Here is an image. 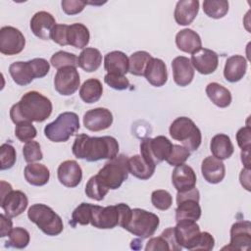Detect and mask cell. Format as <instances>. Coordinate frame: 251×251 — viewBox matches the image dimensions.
<instances>
[{"instance_id":"obj_1","label":"cell","mask_w":251,"mask_h":251,"mask_svg":"<svg viewBox=\"0 0 251 251\" xmlns=\"http://www.w3.org/2000/svg\"><path fill=\"white\" fill-rule=\"evenodd\" d=\"M52 102L38 91H28L10 109V118L15 125L24 122L41 123L52 113Z\"/></svg>"},{"instance_id":"obj_2","label":"cell","mask_w":251,"mask_h":251,"mask_svg":"<svg viewBox=\"0 0 251 251\" xmlns=\"http://www.w3.org/2000/svg\"><path fill=\"white\" fill-rule=\"evenodd\" d=\"M72 150L75 158L88 162L111 160L118 155L119 143L113 136L96 137L82 133L76 135Z\"/></svg>"},{"instance_id":"obj_3","label":"cell","mask_w":251,"mask_h":251,"mask_svg":"<svg viewBox=\"0 0 251 251\" xmlns=\"http://www.w3.org/2000/svg\"><path fill=\"white\" fill-rule=\"evenodd\" d=\"M131 215V209L125 203L101 207L93 205L90 224L101 229L114 228L121 226L123 228L127 224Z\"/></svg>"},{"instance_id":"obj_4","label":"cell","mask_w":251,"mask_h":251,"mask_svg":"<svg viewBox=\"0 0 251 251\" xmlns=\"http://www.w3.org/2000/svg\"><path fill=\"white\" fill-rule=\"evenodd\" d=\"M27 217L29 221L35 224L46 235L56 236L64 229L61 217L45 204L39 203L31 205L27 211Z\"/></svg>"},{"instance_id":"obj_5","label":"cell","mask_w":251,"mask_h":251,"mask_svg":"<svg viewBox=\"0 0 251 251\" xmlns=\"http://www.w3.org/2000/svg\"><path fill=\"white\" fill-rule=\"evenodd\" d=\"M78 116L74 112H64L44 127L45 136L52 142H66L79 129Z\"/></svg>"},{"instance_id":"obj_6","label":"cell","mask_w":251,"mask_h":251,"mask_svg":"<svg viewBox=\"0 0 251 251\" xmlns=\"http://www.w3.org/2000/svg\"><path fill=\"white\" fill-rule=\"evenodd\" d=\"M169 131L173 139L180 141L189 151L197 150L201 144V131L195 123L187 117L176 118L171 124Z\"/></svg>"},{"instance_id":"obj_7","label":"cell","mask_w":251,"mask_h":251,"mask_svg":"<svg viewBox=\"0 0 251 251\" xmlns=\"http://www.w3.org/2000/svg\"><path fill=\"white\" fill-rule=\"evenodd\" d=\"M128 173V158L121 154L109 160L96 176L109 189H118L127 178Z\"/></svg>"},{"instance_id":"obj_8","label":"cell","mask_w":251,"mask_h":251,"mask_svg":"<svg viewBox=\"0 0 251 251\" xmlns=\"http://www.w3.org/2000/svg\"><path fill=\"white\" fill-rule=\"evenodd\" d=\"M160 224L159 217L146 210L135 208L131 209V215L125 226V229L133 235L145 239L151 237L157 230Z\"/></svg>"},{"instance_id":"obj_9","label":"cell","mask_w":251,"mask_h":251,"mask_svg":"<svg viewBox=\"0 0 251 251\" xmlns=\"http://www.w3.org/2000/svg\"><path fill=\"white\" fill-rule=\"evenodd\" d=\"M200 194L196 187L184 191L177 192L176 209V223L183 220H190L197 222L201 217V207L199 205Z\"/></svg>"},{"instance_id":"obj_10","label":"cell","mask_w":251,"mask_h":251,"mask_svg":"<svg viewBox=\"0 0 251 251\" xmlns=\"http://www.w3.org/2000/svg\"><path fill=\"white\" fill-rule=\"evenodd\" d=\"M173 143L164 135L144 138L140 143V155L149 163L158 165L166 161L171 153Z\"/></svg>"},{"instance_id":"obj_11","label":"cell","mask_w":251,"mask_h":251,"mask_svg":"<svg viewBox=\"0 0 251 251\" xmlns=\"http://www.w3.org/2000/svg\"><path fill=\"white\" fill-rule=\"evenodd\" d=\"M79 84V74L75 67L67 66L57 70L54 77V87L59 94L72 95L78 89Z\"/></svg>"},{"instance_id":"obj_12","label":"cell","mask_w":251,"mask_h":251,"mask_svg":"<svg viewBox=\"0 0 251 251\" xmlns=\"http://www.w3.org/2000/svg\"><path fill=\"white\" fill-rule=\"evenodd\" d=\"M25 46V38L22 31L14 26L6 25L0 29V52L12 56L21 53Z\"/></svg>"},{"instance_id":"obj_13","label":"cell","mask_w":251,"mask_h":251,"mask_svg":"<svg viewBox=\"0 0 251 251\" xmlns=\"http://www.w3.org/2000/svg\"><path fill=\"white\" fill-rule=\"evenodd\" d=\"M200 232V226L195 221H179L175 226V234L177 243L181 248H185L187 250H194Z\"/></svg>"},{"instance_id":"obj_14","label":"cell","mask_w":251,"mask_h":251,"mask_svg":"<svg viewBox=\"0 0 251 251\" xmlns=\"http://www.w3.org/2000/svg\"><path fill=\"white\" fill-rule=\"evenodd\" d=\"M251 243V223L238 221L230 227L229 245L224 248L232 250H248Z\"/></svg>"},{"instance_id":"obj_15","label":"cell","mask_w":251,"mask_h":251,"mask_svg":"<svg viewBox=\"0 0 251 251\" xmlns=\"http://www.w3.org/2000/svg\"><path fill=\"white\" fill-rule=\"evenodd\" d=\"M113 124V114L107 108H94L88 110L83 116V125L85 128L91 131H100L107 129Z\"/></svg>"},{"instance_id":"obj_16","label":"cell","mask_w":251,"mask_h":251,"mask_svg":"<svg viewBox=\"0 0 251 251\" xmlns=\"http://www.w3.org/2000/svg\"><path fill=\"white\" fill-rule=\"evenodd\" d=\"M190 62L192 67L201 75H210L214 73L219 65L218 54L207 48H201L191 55Z\"/></svg>"},{"instance_id":"obj_17","label":"cell","mask_w":251,"mask_h":251,"mask_svg":"<svg viewBox=\"0 0 251 251\" xmlns=\"http://www.w3.org/2000/svg\"><path fill=\"white\" fill-rule=\"evenodd\" d=\"M58 180L66 187H75L82 179V170L75 160L62 162L57 170Z\"/></svg>"},{"instance_id":"obj_18","label":"cell","mask_w":251,"mask_h":251,"mask_svg":"<svg viewBox=\"0 0 251 251\" xmlns=\"http://www.w3.org/2000/svg\"><path fill=\"white\" fill-rule=\"evenodd\" d=\"M0 205L6 216L15 218L25 212L28 205V199L23 191L11 190L0 199Z\"/></svg>"},{"instance_id":"obj_19","label":"cell","mask_w":251,"mask_h":251,"mask_svg":"<svg viewBox=\"0 0 251 251\" xmlns=\"http://www.w3.org/2000/svg\"><path fill=\"white\" fill-rule=\"evenodd\" d=\"M55 25V18L46 11H39L35 13L29 24L32 33L43 40L51 39V33Z\"/></svg>"},{"instance_id":"obj_20","label":"cell","mask_w":251,"mask_h":251,"mask_svg":"<svg viewBox=\"0 0 251 251\" xmlns=\"http://www.w3.org/2000/svg\"><path fill=\"white\" fill-rule=\"evenodd\" d=\"M197 181L194 170L185 164L176 166L172 174V182L177 192H184L195 187Z\"/></svg>"},{"instance_id":"obj_21","label":"cell","mask_w":251,"mask_h":251,"mask_svg":"<svg viewBox=\"0 0 251 251\" xmlns=\"http://www.w3.org/2000/svg\"><path fill=\"white\" fill-rule=\"evenodd\" d=\"M172 69L174 80L178 86H187L193 80L194 68L187 57H176L172 61Z\"/></svg>"},{"instance_id":"obj_22","label":"cell","mask_w":251,"mask_h":251,"mask_svg":"<svg viewBox=\"0 0 251 251\" xmlns=\"http://www.w3.org/2000/svg\"><path fill=\"white\" fill-rule=\"evenodd\" d=\"M201 173L204 179L212 184L221 182L226 176V167L222 160L208 156L202 161Z\"/></svg>"},{"instance_id":"obj_23","label":"cell","mask_w":251,"mask_h":251,"mask_svg":"<svg viewBox=\"0 0 251 251\" xmlns=\"http://www.w3.org/2000/svg\"><path fill=\"white\" fill-rule=\"evenodd\" d=\"M199 11L198 0H180L176 3L174 17L177 25H188L196 18Z\"/></svg>"},{"instance_id":"obj_24","label":"cell","mask_w":251,"mask_h":251,"mask_svg":"<svg viewBox=\"0 0 251 251\" xmlns=\"http://www.w3.org/2000/svg\"><path fill=\"white\" fill-rule=\"evenodd\" d=\"M146 80L153 86H163L168 80V72L165 62L159 58H151L144 72Z\"/></svg>"},{"instance_id":"obj_25","label":"cell","mask_w":251,"mask_h":251,"mask_svg":"<svg viewBox=\"0 0 251 251\" xmlns=\"http://www.w3.org/2000/svg\"><path fill=\"white\" fill-rule=\"evenodd\" d=\"M247 71V61L241 55H232L226 61L224 76L229 82H237L245 75Z\"/></svg>"},{"instance_id":"obj_26","label":"cell","mask_w":251,"mask_h":251,"mask_svg":"<svg viewBox=\"0 0 251 251\" xmlns=\"http://www.w3.org/2000/svg\"><path fill=\"white\" fill-rule=\"evenodd\" d=\"M176 44L179 50L191 55L202 48V41L199 34L191 28L179 30L176 35Z\"/></svg>"},{"instance_id":"obj_27","label":"cell","mask_w":251,"mask_h":251,"mask_svg":"<svg viewBox=\"0 0 251 251\" xmlns=\"http://www.w3.org/2000/svg\"><path fill=\"white\" fill-rule=\"evenodd\" d=\"M9 73L13 78V80L19 85H27L34 78H36V75L31 63V60L27 62H14L9 67Z\"/></svg>"},{"instance_id":"obj_28","label":"cell","mask_w":251,"mask_h":251,"mask_svg":"<svg viewBox=\"0 0 251 251\" xmlns=\"http://www.w3.org/2000/svg\"><path fill=\"white\" fill-rule=\"evenodd\" d=\"M104 68L109 74L126 75L128 72V58L122 51H112L105 55Z\"/></svg>"},{"instance_id":"obj_29","label":"cell","mask_w":251,"mask_h":251,"mask_svg":"<svg viewBox=\"0 0 251 251\" xmlns=\"http://www.w3.org/2000/svg\"><path fill=\"white\" fill-rule=\"evenodd\" d=\"M210 150L215 158L223 161L231 157L234 147L228 135L225 133H218L211 139Z\"/></svg>"},{"instance_id":"obj_30","label":"cell","mask_w":251,"mask_h":251,"mask_svg":"<svg viewBox=\"0 0 251 251\" xmlns=\"http://www.w3.org/2000/svg\"><path fill=\"white\" fill-rule=\"evenodd\" d=\"M25 180L34 186L45 185L50 178L49 169L39 163H29L25 166L24 171Z\"/></svg>"},{"instance_id":"obj_31","label":"cell","mask_w":251,"mask_h":251,"mask_svg":"<svg viewBox=\"0 0 251 251\" xmlns=\"http://www.w3.org/2000/svg\"><path fill=\"white\" fill-rule=\"evenodd\" d=\"M90 33L88 28L80 23H75L69 25L67 31L68 45L74 46L78 49L86 48L89 43Z\"/></svg>"},{"instance_id":"obj_32","label":"cell","mask_w":251,"mask_h":251,"mask_svg":"<svg viewBox=\"0 0 251 251\" xmlns=\"http://www.w3.org/2000/svg\"><path fill=\"white\" fill-rule=\"evenodd\" d=\"M156 165L146 161L141 155H134L128 158L129 173L139 179H149L155 173Z\"/></svg>"},{"instance_id":"obj_33","label":"cell","mask_w":251,"mask_h":251,"mask_svg":"<svg viewBox=\"0 0 251 251\" xmlns=\"http://www.w3.org/2000/svg\"><path fill=\"white\" fill-rule=\"evenodd\" d=\"M102 63V55L100 51L93 47L84 48L77 57V65L83 71L92 73L98 70Z\"/></svg>"},{"instance_id":"obj_34","label":"cell","mask_w":251,"mask_h":251,"mask_svg":"<svg viewBox=\"0 0 251 251\" xmlns=\"http://www.w3.org/2000/svg\"><path fill=\"white\" fill-rule=\"evenodd\" d=\"M205 91L209 99L220 108H226L231 103L230 91L218 82H210L206 86Z\"/></svg>"},{"instance_id":"obj_35","label":"cell","mask_w":251,"mask_h":251,"mask_svg":"<svg viewBox=\"0 0 251 251\" xmlns=\"http://www.w3.org/2000/svg\"><path fill=\"white\" fill-rule=\"evenodd\" d=\"M103 93V86L99 79H86L79 88V96L81 100L87 104L97 102Z\"/></svg>"},{"instance_id":"obj_36","label":"cell","mask_w":251,"mask_h":251,"mask_svg":"<svg viewBox=\"0 0 251 251\" xmlns=\"http://www.w3.org/2000/svg\"><path fill=\"white\" fill-rule=\"evenodd\" d=\"M152 56L146 51H136L128 58V72L133 75H144L147 64Z\"/></svg>"},{"instance_id":"obj_37","label":"cell","mask_w":251,"mask_h":251,"mask_svg":"<svg viewBox=\"0 0 251 251\" xmlns=\"http://www.w3.org/2000/svg\"><path fill=\"white\" fill-rule=\"evenodd\" d=\"M203 11L212 19H222L228 12V2L226 0H205Z\"/></svg>"},{"instance_id":"obj_38","label":"cell","mask_w":251,"mask_h":251,"mask_svg":"<svg viewBox=\"0 0 251 251\" xmlns=\"http://www.w3.org/2000/svg\"><path fill=\"white\" fill-rule=\"evenodd\" d=\"M84 191L88 198L96 201H101L104 199V197L108 193L109 188L106 187L103 184V182L98 178V176L95 175L88 179L85 185Z\"/></svg>"},{"instance_id":"obj_39","label":"cell","mask_w":251,"mask_h":251,"mask_svg":"<svg viewBox=\"0 0 251 251\" xmlns=\"http://www.w3.org/2000/svg\"><path fill=\"white\" fill-rule=\"evenodd\" d=\"M29 240H30L29 232L24 227L17 226L11 230L6 246L17 248V249H23L28 245Z\"/></svg>"},{"instance_id":"obj_40","label":"cell","mask_w":251,"mask_h":251,"mask_svg":"<svg viewBox=\"0 0 251 251\" xmlns=\"http://www.w3.org/2000/svg\"><path fill=\"white\" fill-rule=\"evenodd\" d=\"M93 204L90 203H81L79 204L73 212L72 214V222L73 225H88L90 224L91 214H92Z\"/></svg>"},{"instance_id":"obj_41","label":"cell","mask_w":251,"mask_h":251,"mask_svg":"<svg viewBox=\"0 0 251 251\" xmlns=\"http://www.w3.org/2000/svg\"><path fill=\"white\" fill-rule=\"evenodd\" d=\"M50 63L57 70H59L63 67H67V66H73L75 68H76V66H78L76 55L63 51V50L54 53L51 56Z\"/></svg>"},{"instance_id":"obj_42","label":"cell","mask_w":251,"mask_h":251,"mask_svg":"<svg viewBox=\"0 0 251 251\" xmlns=\"http://www.w3.org/2000/svg\"><path fill=\"white\" fill-rule=\"evenodd\" d=\"M17 160L16 149L10 143H3L0 147V169L1 171L11 169Z\"/></svg>"},{"instance_id":"obj_43","label":"cell","mask_w":251,"mask_h":251,"mask_svg":"<svg viewBox=\"0 0 251 251\" xmlns=\"http://www.w3.org/2000/svg\"><path fill=\"white\" fill-rule=\"evenodd\" d=\"M189 156H190V151L185 146L173 144L171 153L166 161L169 165L176 167L184 164L185 161L189 158Z\"/></svg>"},{"instance_id":"obj_44","label":"cell","mask_w":251,"mask_h":251,"mask_svg":"<svg viewBox=\"0 0 251 251\" xmlns=\"http://www.w3.org/2000/svg\"><path fill=\"white\" fill-rule=\"evenodd\" d=\"M151 202L158 210H168L173 204V197L171 193L164 189L154 190L151 194Z\"/></svg>"},{"instance_id":"obj_45","label":"cell","mask_w":251,"mask_h":251,"mask_svg":"<svg viewBox=\"0 0 251 251\" xmlns=\"http://www.w3.org/2000/svg\"><path fill=\"white\" fill-rule=\"evenodd\" d=\"M23 155L27 163L37 162L43 158L40 144L34 140H29L25 142L23 147Z\"/></svg>"},{"instance_id":"obj_46","label":"cell","mask_w":251,"mask_h":251,"mask_svg":"<svg viewBox=\"0 0 251 251\" xmlns=\"http://www.w3.org/2000/svg\"><path fill=\"white\" fill-rule=\"evenodd\" d=\"M37 134V130L32 125V123L24 122L16 125L15 135L22 142H27L32 140Z\"/></svg>"},{"instance_id":"obj_47","label":"cell","mask_w":251,"mask_h":251,"mask_svg":"<svg viewBox=\"0 0 251 251\" xmlns=\"http://www.w3.org/2000/svg\"><path fill=\"white\" fill-rule=\"evenodd\" d=\"M104 81L111 88L116 90H125L129 87V80L126 77V75H122L107 73L104 76Z\"/></svg>"},{"instance_id":"obj_48","label":"cell","mask_w":251,"mask_h":251,"mask_svg":"<svg viewBox=\"0 0 251 251\" xmlns=\"http://www.w3.org/2000/svg\"><path fill=\"white\" fill-rule=\"evenodd\" d=\"M86 1H81V0H63L61 2L62 10L67 14V15H76L79 14L80 12L83 11Z\"/></svg>"},{"instance_id":"obj_49","label":"cell","mask_w":251,"mask_h":251,"mask_svg":"<svg viewBox=\"0 0 251 251\" xmlns=\"http://www.w3.org/2000/svg\"><path fill=\"white\" fill-rule=\"evenodd\" d=\"M146 251H169L171 250V246L169 241L166 239V237L162 234H160L157 237H152L148 240L146 246H145Z\"/></svg>"},{"instance_id":"obj_50","label":"cell","mask_w":251,"mask_h":251,"mask_svg":"<svg viewBox=\"0 0 251 251\" xmlns=\"http://www.w3.org/2000/svg\"><path fill=\"white\" fill-rule=\"evenodd\" d=\"M68 25H64V24H56V25L54 26L52 33H51V39L61 45V46H65L68 45V41H67V31H68Z\"/></svg>"},{"instance_id":"obj_51","label":"cell","mask_w":251,"mask_h":251,"mask_svg":"<svg viewBox=\"0 0 251 251\" xmlns=\"http://www.w3.org/2000/svg\"><path fill=\"white\" fill-rule=\"evenodd\" d=\"M236 141L241 150H248L251 146V127L250 126H243L236 133Z\"/></svg>"},{"instance_id":"obj_52","label":"cell","mask_w":251,"mask_h":251,"mask_svg":"<svg viewBox=\"0 0 251 251\" xmlns=\"http://www.w3.org/2000/svg\"><path fill=\"white\" fill-rule=\"evenodd\" d=\"M215 246V239L214 237L207 231L200 232L198 241L196 243V246L194 250H204L209 251L212 250Z\"/></svg>"},{"instance_id":"obj_53","label":"cell","mask_w":251,"mask_h":251,"mask_svg":"<svg viewBox=\"0 0 251 251\" xmlns=\"http://www.w3.org/2000/svg\"><path fill=\"white\" fill-rule=\"evenodd\" d=\"M166 237V239L169 241L170 246H171V251H179L181 250V246L176 241V234H175V227H168L166 228L162 233Z\"/></svg>"},{"instance_id":"obj_54","label":"cell","mask_w":251,"mask_h":251,"mask_svg":"<svg viewBox=\"0 0 251 251\" xmlns=\"http://www.w3.org/2000/svg\"><path fill=\"white\" fill-rule=\"evenodd\" d=\"M0 236L1 237H5V236H9L11 230L13 229V223L10 219V217L1 214L0 215Z\"/></svg>"},{"instance_id":"obj_55","label":"cell","mask_w":251,"mask_h":251,"mask_svg":"<svg viewBox=\"0 0 251 251\" xmlns=\"http://www.w3.org/2000/svg\"><path fill=\"white\" fill-rule=\"evenodd\" d=\"M239 179H240V183L242 186H244V188H246V190L250 191V169H242L240 176H239Z\"/></svg>"},{"instance_id":"obj_56","label":"cell","mask_w":251,"mask_h":251,"mask_svg":"<svg viewBox=\"0 0 251 251\" xmlns=\"http://www.w3.org/2000/svg\"><path fill=\"white\" fill-rule=\"evenodd\" d=\"M250 149L241 150V161L246 169H250Z\"/></svg>"},{"instance_id":"obj_57","label":"cell","mask_w":251,"mask_h":251,"mask_svg":"<svg viewBox=\"0 0 251 251\" xmlns=\"http://www.w3.org/2000/svg\"><path fill=\"white\" fill-rule=\"evenodd\" d=\"M0 185H1V198H3L7 193H9L11 190H13L12 185L4 180H1Z\"/></svg>"}]
</instances>
